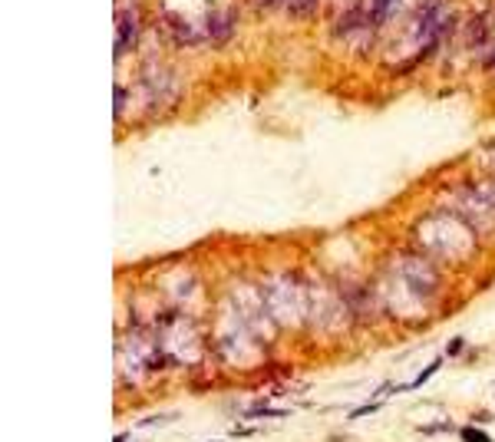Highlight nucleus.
<instances>
[{
  "label": "nucleus",
  "instance_id": "1",
  "mask_svg": "<svg viewBox=\"0 0 495 442\" xmlns=\"http://www.w3.org/2000/svg\"><path fill=\"white\" fill-rule=\"evenodd\" d=\"M132 40H136V20H132L129 11H122V17L116 20V60L129 50Z\"/></svg>",
  "mask_w": 495,
  "mask_h": 442
},
{
  "label": "nucleus",
  "instance_id": "2",
  "mask_svg": "<svg viewBox=\"0 0 495 442\" xmlns=\"http://www.w3.org/2000/svg\"><path fill=\"white\" fill-rule=\"evenodd\" d=\"M442 360H446V356H436V360H430V363H426V367H423L420 373H416V379H409L406 386H397V393H403V389H420V386H426V383H430V379L436 377V373H439Z\"/></svg>",
  "mask_w": 495,
  "mask_h": 442
},
{
  "label": "nucleus",
  "instance_id": "3",
  "mask_svg": "<svg viewBox=\"0 0 495 442\" xmlns=\"http://www.w3.org/2000/svg\"><path fill=\"white\" fill-rule=\"evenodd\" d=\"M278 416H288V410H274V406H255V410H248V420H278Z\"/></svg>",
  "mask_w": 495,
  "mask_h": 442
},
{
  "label": "nucleus",
  "instance_id": "4",
  "mask_svg": "<svg viewBox=\"0 0 495 442\" xmlns=\"http://www.w3.org/2000/svg\"><path fill=\"white\" fill-rule=\"evenodd\" d=\"M459 439L463 442H495V439H489V432L475 429V426H463V429H459Z\"/></svg>",
  "mask_w": 495,
  "mask_h": 442
},
{
  "label": "nucleus",
  "instance_id": "5",
  "mask_svg": "<svg viewBox=\"0 0 495 442\" xmlns=\"http://www.w3.org/2000/svg\"><path fill=\"white\" fill-rule=\"evenodd\" d=\"M380 410V399H370V403H364V406H356V410L347 412V420H360V416H373V412Z\"/></svg>",
  "mask_w": 495,
  "mask_h": 442
},
{
  "label": "nucleus",
  "instance_id": "6",
  "mask_svg": "<svg viewBox=\"0 0 495 442\" xmlns=\"http://www.w3.org/2000/svg\"><path fill=\"white\" fill-rule=\"evenodd\" d=\"M112 89H116V96H112V116H122V109H126V86H119V83H116V86H112Z\"/></svg>",
  "mask_w": 495,
  "mask_h": 442
},
{
  "label": "nucleus",
  "instance_id": "7",
  "mask_svg": "<svg viewBox=\"0 0 495 442\" xmlns=\"http://www.w3.org/2000/svg\"><path fill=\"white\" fill-rule=\"evenodd\" d=\"M420 432H426V436H436V432H459L452 422H432V426H423Z\"/></svg>",
  "mask_w": 495,
  "mask_h": 442
},
{
  "label": "nucleus",
  "instance_id": "8",
  "mask_svg": "<svg viewBox=\"0 0 495 442\" xmlns=\"http://www.w3.org/2000/svg\"><path fill=\"white\" fill-rule=\"evenodd\" d=\"M463 346H465V340H463V337H452V340H449V346H446V356H456V353H459V350H463Z\"/></svg>",
  "mask_w": 495,
  "mask_h": 442
},
{
  "label": "nucleus",
  "instance_id": "9",
  "mask_svg": "<svg viewBox=\"0 0 495 442\" xmlns=\"http://www.w3.org/2000/svg\"><path fill=\"white\" fill-rule=\"evenodd\" d=\"M255 432H258V429H255V426H238V429H235V436H241V439H245V436H255Z\"/></svg>",
  "mask_w": 495,
  "mask_h": 442
},
{
  "label": "nucleus",
  "instance_id": "10",
  "mask_svg": "<svg viewBox=\"0 0 495 442\" xmlns=\"http://www.w3.org/2000/svg\"><path fill=\"white\" fill-rule=\"evenodd\" d=\"M126 439H129V436H126V432H119V436H116L112 442H126Z\"/></svg>",
  "mask_w": 495,
  "mask_h": 442
}]
</instances>
